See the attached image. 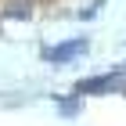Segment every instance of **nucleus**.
I'll use <instances>...</instances> for the list:
<instances>
[{
  "instance_id": "f257e3e1",
  "label": "nucleus",
  "mask_w": 126,
  "mask_h": 126,
  "mask_svg": "<svg viewBox=\"0 0 126 126\" xmlns=\"http://www.w3.org/2000/svg\"><path fill=\"white\" fill-rule=\"evenodd\" d=\"M87 50V40L79 36V40H68V43H61V47H47L43 50V58L50 61V65H65L68 58H76V54H83Z\"/></svg>"
},
{
  "instance_id": "f03ea898",
  "label": "nucleus",
  "mask_w": 126,
  "mask_h": 126,
  "mask_svg": "<svg viewBox=\"0 0 126 126\" xmlns=\"http://www.w3.org/2000/svg\"><path fill=\"white\" fill-rule=\"evenodd\" d=\"M119 76H123V68L108 72V76H94V79H83V83H76V94H94V90H105V87H112V83H115Z\"/></svg>"
},
{
  "instance_id": "7ed1b4c3",
  "label": "nucleus",
  "mask_w": 126,
  "mask_h": 126,
  "mask_svg": "<svg viewBox=\"0 0 126 126\" xmlns=\"http://www.w3.org/2000/svg\"><path fill=\"white\" fill-rule=\"evenodd\" d=\"M4 15H11V18H25V15H29V0H11L7 7H4Z\"/></svg>"
}]
</instances>
